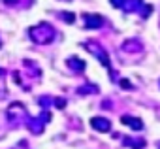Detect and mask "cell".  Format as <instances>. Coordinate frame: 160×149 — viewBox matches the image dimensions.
<instances>
[{"instance_id":"11","label":"cell","mask_w":160,"mask_h":149,"mask_svg":"<svg viewBox=\"0 0 160 149\" xmlns=\"http://www.w3.org/2000/svg\"><path fill=\"white\" fill-rule=\"evenodd\" d=\"M89 91H92V93H96L98 89H96L94 85H89V87H81V89H79V95H91Z\"/></svg>"},{"instance_id":"4","label":"cell","mask_w":160,"mask_h":149,"mask_svg":"<svg viewBox=\"0 0 160 149\" xmlns=\"http://www.w3.org/2000/svg\"><path fill=\"white\" fill-rule=\"evenodd\" d=\"M83 19H85V28H100L104 25L102 15H98V13H85Z\"/></svg>"},{"instance_id":"13","label":"cell","mask_w":160,"mask_h":149,"mask_svg":"<svg viewBox=\"0 0 160 149\" xmlns=\"http://www.w3.org/2000/svg\"><path fill=\"white\" fill-rule=\"evenodd\" d=\"M121 87H122V89H132V83H130L128 80H121Z\"/></svg>"},{"instance_id":"9","label":"cell","mask_w":160,"mask_h":149,"mask_svg":"<svg viewBox=\"0 0 160 149\" xmlns=\"http://www.w3.org/2000/svg\"><path fill=\"white\" fill-rule=\"evenodd\" d=\"M124 51H130V53H138L141 51V44L138 40H130V42H124Z\"/></svg>"},{"instance_id":"12","label":"cell","mask_w":160,"mask_h":149,"mask_svg":"<svg viewBox=\"0 0 160 149\" xmlns=\"http://www.w3.org/2000/svg\"><path fill=\"white\" fill-rule=\"evenodd\" d=\"M60 15H62V19H64L66 23H70V25H72V23L75 21V15H73V13H66V12H62Z\"/></svg>"},{"instance_id":"14","label":"cell","mask_w":160,"mask_h":149,"mask_svg":"<svg viewBox=\"0 0 160 149\" xmlns=\"http://www.w3.org/2000/svg\"><path fill=\"white\" fill-rule=\"evenodd\" d=\"M111 4H113L115 8H122V6H124V0H111Z\"/></svg>"},{"instance_id":"10","label":"cell","mask_w":160,"mask_h":149,"mask_svg":"<svg viewBox=\"0 0 160 149\" xmlns=\"http://www.w3.org/2000/svg\"><path fill=\"white\" fill-rule=\"evenodd\" d=\"M124 145H130L132 149H141V147H145V140H134V138H128V140H124Z\"/></svg>"},{"instance_id":"17","label":"cell","mask_w":160,"mask_h":149,"mask_svg":"<svg viewBox=\"0 0 160 149\" xmlns=\"http://www.w3.org/2000/svg\"><path fill=\"white\" fill-rule=\"evenodd\" d=\"M158 85H160V83H158Z\"/></svg>"},{"instance_id":"2","label":"cell","mask_w":160,"mask_h":149,"mask_svg":"<svg viewBox=\"0 0 160 149\" xmlns=\"http://www.w3.org/2000/svg\"><path fill=\"white\" fill-rule=\"evenodd\" d=\"M85 47H87V51H91L96 59H100V62L106 66V68H109V57H108V53L102 49V47H98L96 44H92V42H87L85 44Z\"/></svg>"},{"instance_id":"1","label":"cell","mask_w":160,"mask_h":149,"mask_svg":"<svg viewBox=\"0 0 160 149\" xmlns=\"http://www.w3.org/2000/svg\"><path fill=\"white\" fill-rule=\"evenodd\" d=\"M28 34H30V38H32L36 44L45 45V44H51V42H53V38H55V28H53L49 23H40L38 27H32V28L28 30Z\"/></svg>"},{"instance_id":"5","label":"cell","mask_w":160,"mask_h":149,"mask_svg":"<svg viewBox=\"0 0 160 149\" xmlns=\"http://www.w3.org/2000/svg\"><path fill=\"white\" fill-rule=\"evenodd\" d=\"M91 126L98 132H109L111 130V123L106 117H92L91 119Z\"/></svg>"},{"instance_id":"7","label":"cell","mask_w":160,"mask_h":149,"mask_svg":"<svg viewBox=\"0 0 160 149\" xmlns=\"http://www.w3.org/2000/svg\"><path fill=\"white\" fill-rule=\"evenodd\" d=\"M141 8H143V0H124V6H122V10L128 12V13L138 12Z\"/></svg>"},{"instance_id":"15","label":"cell","mask_w":160,"mask_h":149,"mask_svg":"<svg viewBox=\"0 0 160 149\" xmlns=\"http://www.w3.org/2000/svg\"><path fill=\"white\" fill-rule=\"evenodd\" d=\"M156 145H158V149H160V141H158V143H156Z\"/></svg>"},{"instance_id":"6","label":"cell","mask_w":160,"mask_h":149,"mask_svg":"<svg viewBox=\"0 0 160 149\" xmlns=\"http://www.w3.org/2000/svg\"><path fill=\"white\" fill-rule=\"evenodd\" d=\"M121 121H122V125L130 126L132 130H141V128H143V121H141L139 117H132V115H122V117H121Z\"/></svg>"},{"instance_id":"16","label":"cell","mask_w":160,"mask_h":149,"mask_svg":"<svg viewBox=\"0 0 160 149\" xmlns=\"http://www.w3.org/2000/svg\"><path fill=\"white\" fill-rule=\"evenodd\" d=\"M66 2H70V0H66Z\"/></svg>"},{"instance_id":"3","label":"cell","mask_w":160,"mask_h":149,"mask_svg":"<svg viewBox=\"0 0 160 149\" xmlns=\"http://www.w3.org/2000/svg\"><path fill=\"white\" fill-rule=\"evenodd\" d=\"M25 115H27V110H25V106H23V104H19V102H13V104L8 108V119H10V121L23 119Z\"/></svg>"},{"instance_id":"8","label":"cell","mask_w":160,"mask_h":149,"mask_svg":"<svg viewBox=\"0 0 160 149\" xmlns=\"http://www.w3.org/2000/svg\"><path fill=\"white\" fill-rule=\"evenodd\" d=\"M68 68L73 72H83L85 70V62L79 59V57H70L68 59Z\"/></svg>"}]
</instances>
